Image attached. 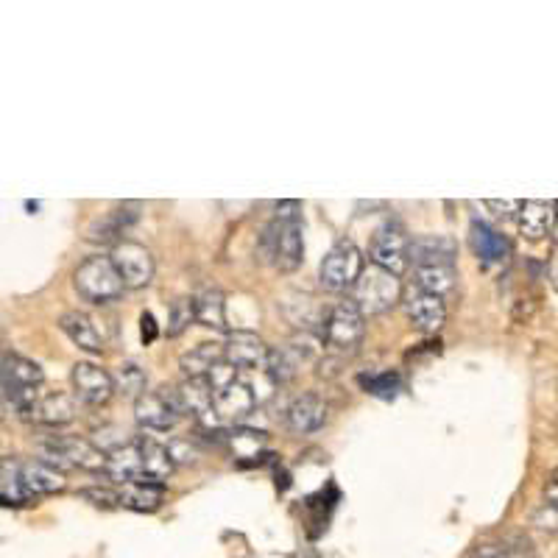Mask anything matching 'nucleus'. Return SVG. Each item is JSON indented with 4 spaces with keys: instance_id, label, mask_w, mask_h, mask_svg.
<instances>
[{
    "instance_id": "nucleus-1",
    "label": "nucleus",
    "mask_w": 558,
    "mask_h": 558,
    "mask_svg": "<svg viewBox=\"0 0 558 558\" xmlns=\"http://www.w3.org/2000/svg\"><path fill=\"white\" fill-rule=\"evenodd\" d=\"M37 461L48 464L56 472H70V469H84V472H104L107 455L95 447L90 439H76V436H45L37 441Z\"/></svg>"
},
{
    "instance_id": "nucleus-2",
    "label": "nucleus",
    "mask_w": 558,
    "mask_h": 558,
    "mask_svg": "<svg viewBox=\"0 0 558 558\" xmlns=\"http://www.w3.org/2000/svg\"><path fill=\"white\" fill-rule=\"evenodd\" d=\"M42 374L40 363L23 358V355H0V397L6 405H12L17 416L31 408V402L42 394Z\"/></svg>"
},
{
    "instance_id": "nucleus-3",
    "label": "nucleus",
    "mask_w": 558,
    "mask_h": 558,
    "mask_svg": "<svg viewBox=\"0 0 558 558\" xmlns=\"http://www.w3.org/2000/svg\"><path fill=\"white\" fill-rule=\"evenodd\" d=\"M260 252L279 274H293L305 263V224L302 221H271L263 229Z\"/></svg>"
},
{
    "instance_id": "nucleus-4",
    "label": "nucleus",
    "mask_w": 558,
    "mask_h": 558,
    "mask_svg": "<svg viewBox=\"0 0 558 558\" xmlns=\"http://www.w3.org/2000/svg\"><path fill=\"white\" fill-rule=\"evenodd\" d=\"M349 293H352L349 302L363 313V319H369V316H383L391 307L399 305L402 282L394 274L383 271V268L369 266L363 268V274H360Z\"/></svg>"
},
{
    "instance_id": "nucleus-5",
    "label": "nucleus",
    "mask_w": 558,
    "mask_h": 558,
    "mask_svg": "<svg viewBox=\"0 0 558 558\" xmlns=\"http://www.w3.org/2000/svg\"><path fill=\"white\" fill-rule=\"evenodd\" d=\"M73 285L84 302L90 305H109V302H118L123 296V282H120L118 271L112 266L109 254H93L87 257L76 274H73Z\"/></svg>"
},
{
    "instance_id": "nucleus-6",
    "label": "nucleus",
    "mask_w": 558,
    "mask_h": 558,
    "mask_svg": "<svg viewBox=\"0 0 558 558\" xmlns=\"http://www.w3.org/2000/svg\"><path fill=\"white\" fill-rule=\"evenodd\" d=\"M363 268H366V257H363L358 246L352 240H338L321 260V288L330 293H349L360 274H363Z\"/></svg>"
},
{
    "instance_id": "nucleus-7",
    "label": "nucleus",
    "mask_w": 558,
    "mask_h": 558,
    "mask_svg": "<svg viewBox=\"0 0 558 558\" xmlns=\"http://www.w3.org/2000/svg\"><path fill=\"white\" fill-rule=\"evenodd\" d=\"M408 229L399 221H386L374 232L372 243H369V260L372 266L383 268L394 277H402L408 271Z\"/></svg>"
},
{
    "instance_id": "nucleus-8",
    "label": "nucleus",
    "mask_w": 558,
    "mask_h": 558,
    "mask_svg": "<svg viewBox=\"0 0 558 558\" xmlns=\"http://www.w3.org/2000/svg\"><path fill=\"white\" fill-rule=\"evenodd\" d=\"M363 335H366V319L349 299L338 302L330 310V316L324 319V327H321L324 344L335 352H355L363 341Z\"/></svg>"
},
{
    "instance_id": "nucleus-9",
    "label": "nucleus",
    "mask_w": 558,
    "mask_h": 558,
    "mask_svg": "<svg viewBox=\"0 0 558 558\" xmlns=\"http://www.w3.org/2000/svg\"><path fill=\"white\" fill-rule=\"evenodd\" d=\"M134 419L143 430L151 433H168L182 422V408L173 388H157L146 391L143 397L134 399Z\"/></svg>"
},
{
    "instance_id": "nucleus-10",
    "label": "nucleus",
    "mask_w": 558,
    "mask_h": 558,
    "mask_svg": "<svg viewBox=\"0 0 558 558\" xmlns=\"http://www.w3.org/2000/svg\"><path fill=\"white\" fill-rule=\"evenodd\" d=\"M109 260H112L126 291H140L154 279V257L137 240H118Z\"/></svg>"
},
{
    "instance_id": "nucleus-11",
    "label": "nucleus",
    "mask_w": 558,
    "mask_h": 558,
    "mask_svg": "<svg viewBox=\"0 0 558 558\" xmlns=\"http://www.w3.org/2000/svg\"><path fill=\"white\" fill-rule=\"evenodd\" d=\"M70 380H73V388L76 394L73 397L90 405V408H101L107 405L109 399L115 397V388H112V374L107 369H101L98 363H90V360H79L70 372Z\"/></svg>"
},
{
    "instance_id": "nucleus-12",
    "label": "nucleus",
    "mask_w": 558,
    "mask_h": 558,
    "mask_svg": "<svg viewBox=\"0 0 558 558\" xmlns=\"http://www.w3.org/2000/svg\"><path fill=\"white\" fill-rule=\"evenodd\" d=\"M79 416V399L65 391H51V394H40L31 402V408L23 413V419L31 425L40 427H65Z\"/></svg>"
},
{
    "instance_id": "nucleus-13",
    "label": "nucleus",
    "mask_w": 558,
    "mask_h": 558,
    "mask_svg": "<svg viewBox=\"0 0 558 558\" xmlns=\"http://www.w3.org/2000/svg\"><path fill=\"white\" fill-rule=\"evenodd\" d=\"M458 243L450 235H416L408 240V266H455Z\"/></svg>"
},
{
    "instance_id": "nucleus-14",
    "label": "nucleus",
    "mask_w": 558,
    "mask_h": 558,
    "mask_svg": "<svg viewBox=\"0 0 558 558\" xmlns=\"http://www.w3.org/2000/svg\"><path fill=\"white\" fill-rule=\"evenodd\" d=\"M402 307H405V316L411 321L419 333H439L441 324L447 321V305L439 296H430V293L416 291L408 288V293H402Z\"/></svg>"
},
{
    "instance_id": "nucleus-15",
    "label": "nucleus",
    "mask_w": 558,
    "mask_h": 558,
    "mask_svg": "<svg viewBox=\"0 0 558 558\" xmlns=\"http://www.w3.org/2000/svg\"><path fill=\"white\" fill-rule=\"evenodd\" d=\"M257 408V399H254L252 383L235 377L232 383H226L224 388H218L213 394V413L215 419H224V422H240L246 419L249 413Z\"/></svg>"
},
{
    "instance_id": "nucleus-16",
    "label": "nucleus",
    "mask_w": 558,
    "mask_h": 558,
    "mask_svg": "<svg viewBox=\"0 0 558 558\" xmlns=\"http://www.w3.org/2000/svg\"><path fill=\"white\" fill-rule=\"evenodd\" d=\"M268 346L254 333H232L224 344V363L235 372H263L266 369Z\"/></svg>"
},
{
    "instance_id": "nucleus-17",
    "label": "nucleus",
    "mask_w": 558,
    "mask_h": 558,
    "mask_svg": "<svg viewBox=\"0 0 558 558\" xmlns=\"http://www.w3.org/2000/svg\"><path fill=\"white\" fill-rule=\"evenodd\" d=\"M327 422V402L307 391L302 397H296L285 411V427L296 433V436H307V433H316Z\"/></svg>"
},
{
    "instance_id": "nucleus-18",
    "label": "nucleus",
    "mask_w": 558,
    "mask_h": 558,
    "mask_svg": "<svg viewBox=\"0 0 558 558\" xmlns=\"http://www.w3.org/2000/svg\"><path fill=\"white\" fill-rule=\"evenodd\" d=\"M115 486H126V483H140L146 480L143 475V455H140V444L137 436L132 441H126L118 450L107 452V461H104V472Z\"/></svg>"
},
{
    "instance_id": "nucleus-19",
    "label": "nucleus",
    "mask_w": 558,
    "mask_h": 558,
    "mask_svg": "<svg viewBox=\"0 0 558 558\" xmlns=\"http://www.w3.org/2000/svg\"><path fill=\"white\" fill-rule=\"evenodd\" d=\"M469 243H472L480 263H486V266H500L511 254V243L503 232L486 221H478V218L472 221V229H469Z\"/></svg>"
},
{
    "instance_id": "nucleus-20",
    "label": "nucleus",
    "mask_w": 558,
    "mask_h": 558,
    "mask_svg": "<svg viewBox=\"0 0 558 558\" xmlns=\"http://www.w3.org/2000/svg\"><path fill=\"white\" fill-rule=\"evenodd\" d=\"M59 330L73 341V344L84 349V352H93V355H101L104 352V335L98 330V324L90 313L84 310H67L59 319Z\"/></svg>"
},
{
    "instance_id": "nucleus-21",
    "label": "nucleus",
    "mask_w": 558,
    "mask_h": 558,
    "mask_svg": "<svg viewBox=\"0 0 558 558\" xmlns=\"http://www.w3.org/2000/svg\"><path fill=\"white\" fill-rule=\"evenodd\" d=\"M176 391V399H179V408H182V416H193V419H213V388L207 383V377H199V380H185L182 386L173 388Z\"/></svg>"
},
{
    "instance_id": "nucleus-22",
    "label": "nucleus",
    "mask_w": 558,
    "mask_h": 558,
    "mask_svg": "<svg viewBox=\"0 0 558 558\" xmlns=\"http://www.w3.org/2000/svg\"><path fill=\"white\" fill-rule=\"evenodd\" d=\"M553 201H522L517 213L519 235L525 240H542L553 232Z\"/></svg>"
},
{
    "instance_id": "nucleus-23",
    "label": "nucleus",
    "mask_w": 558,
    "mask_h": 558,
    "mask_svg": "<svg viewBox=\"0 0 558 558\" xmlns=\"http://www.w3.org/2000/svg\"><path fill=\"white\" fill-rule=\"evenodd\" d=\"M165 500V483H151V480H140V483H126L118 486V505L137 511V514H154Z\"/></svg>"
},
{
    "instance_id": "nucleus-24",
    "label": "nucleus",
    "mask_w": 558,
    "mask_h": 558,
    "mask_svg": "<svg viewBox=\"0 0 558 558\" xmlns=\"http://www.w3.org/2000/svg\"><path fill=\"white\" fill-rule=\"evenodd\" d=\"M458 285V268L455 266H430V268H413L411 288L430 296L447 299Z\"/></svg>"
},
{
    "instance_id": "nucleus-25",
    "label": "nucleus",
    "mask_w": 558,
    "mask_h": 558,
    "mask_svg": "<svg viewBox=\"0 0 558 558\" xmlns=\"http://www.w3.org/2000/svg\"><path fill=\"white\" fill-rule=\"evenodd\" d=\"M218 363H224V344H218V341H207V344L193 346L190 352H185V355L179 358V366H182L187 380L207 377Z\"/></svg>"
},
{
    "instance_id": "nucleus-26",
    "label": "nucleus",
    "mask_w": 558,
    "mask_h": 558,
    "mask_svg": "<svg viewBox=\"0 0 558 558\" xmlns=\"http://www.w3.org/2000/svg\"><path fill=\"white\" fill-rule=\"evenodd\" d=\"M137 444H140V455H143V475L151 483H165V480L173 475V461L171 452L165 444L160 441L148 439V436H137Z\"/></svg>"
},
{
    "instance_id": "nucleus-27",
    "label": "nucleus",
    "mask_w": 558,
    "mask_h": 558,
    "mask_svg": "<svg viewBox=\"0 0 558 558\" xmlns=\"http://www.w3.org/2000/svg\"><path fill=\"white\" fill-rule=\"evenodd\" d=\"M196 305V321L204 324L207 330L215 333H229V321H226V299L218 288H207L199 296H193Z\"/></svg>"
},
{
    "instance_id": "nucleus-28",
    "label": "nucleus",
    "mask_w": 558,
    "mask_h": 558,
    "mask_svg": "<svg viewBox=\"0 0 558 558\" xmlns=\"http://www.w3.org/2000/svg\"><path fill=\"white\" fill-rule=\"evenodd\" d=\"M112 388L120 397L137 399L148 391V372L137 360H123L112 372Z\"/></svg>"
},
{
    "instance_id": "nucleus-29",
    "label": "nucleus",
    "mask_w": 558,
    "mask_h": 558,
    "mask_svg": "<svg viewBox=\"0 0 558 558\" xmlns=\"http://www.w3.org/2000/svg\"><path fill=\"white\" fill-rule=\"evenodd\" d=\"M469 558H539L528 539H503V542H483L472 550Z\"/></svg>"
},
{
    "instance_id": "nucleus-30",
    "label": "nucleus",
    "mask_w": 558,
    "mask_h": 558,
    "mask_svg": "<svg viewBox=\"0 0 558 558\" xmlns=\"http://www.w3.org/2000/svg\"><path fill=\"white\" fill-rule=\"evenodd\" d=\"M193 321H196L193 296H179V299H173L171 307H168V335H171V338H179Z\"/></svg>"
},
{
    "instance_id": "nucleus-31",
    "label": "nucleus",
    "mask_w": 558,
    "mask_h": 558,
    "mask_svg": "<svg viewBox=\"0 0 558 558\" xmlns=\"http://www.w3.org/2000/svg\"><path fill=\"white\" fill-rule=\"evenodd\" d=\"M360 383L366 388V394L380 399H394L402 388V380H399L397 372H380V374H369V377H360Z\"/></svg>"
},
{
    "instance_id": "nucleus-32",
    "label": "nucleus",
    "mask_w": 558,
    "mask_h": 558,
    "mask_svg": "<svg viewBox=\"0 0 558 558\" xmlns=\"http://www.w3.org/2000/svg\"><path fill=\"white\" fill-rule=\"evenodd\" d=\"M120 232H123V215L109 213L107 218H98V221L90 226V240H112L118 238Z\"/></svg>"
},
{
    "instance_id": "nucleus-33",
    "label": "nucleus",
    "mask_w": 558,
    "mask_h": 558,
    "mask_svg": "<svg viewBox=\"0 0 558 558\" xmlns=\"http://www.w3.org/2000/svg\"><path fill=\"white\" fill-rule=\"evenodd\" d=\"M79 494L98 508H115L118 505V486H87Z\"/></svg>"
},
{
    "instance_id": "nucleus-34",
    "label": "nucleus",
    "mask_w": 558,
    "mask_h": 558,
    "mask_svg": "<svg viewBox=\"0 0 558 558\" xmlns=\"http://www.w3.org/2000/svg\"><path fill=\"white\" fill-rule=\"evenodd\" d=\"M165 447H168V452H171L173 466H176V464H196V458H199L196 447H193V444H190L187 439H173L171 444H165Z\"/></svg>"
},
{
    "instance_id": "nucleus-35",
    "label": "nucleus",
    "mask_w": 558,
    "mask_h": 558,
    "mask_svg": "<svg viewBox=\"0 0 558 558\" xmlns=\"http://www.w3.org/2000/svg\"><path fill=\"white\" fill-rule=\"evenodd\" d=\"M274 221H302V204L299 201H279L274 207Z\"/></svg>"
},
{
    "instance_id": "nucleus-36",
    "label": "nucleus",
    "mask_w": 558,
    "mask_h": 558,
    "mask_svg": "<svg viewBox=\"0 0 558 558\" xmlns=\"http://www.w3.org/2000/svg\"><path fill=\"white\" fill-rule=\"evenodd\" d=\"M486 207L494 210L497 215H503V218H514L519 213V207H522V201H500V199H489L486 201Z\"/></svg>"
},
{
    "instance_id": "nucleus-37",
    "label": "nucleus",
    "mask_w": 558,
    "mask_h": 558,
    "mask_svg": "<svg viewBox=\"0 0 558 558\" xmlns=\"http://www.w3.org/2000/svg\"><path fill=\"white\" fill-rule=\"evenodd\" d=\"M157 338V324H154V316L151 313H143V341L151 344Z\"/></svg>"
}]
</instances>
